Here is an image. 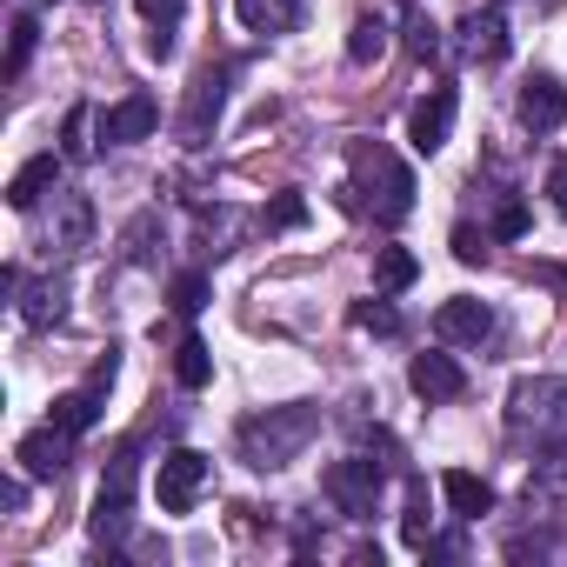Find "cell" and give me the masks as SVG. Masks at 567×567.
Wrapping results in <instances>:
<instances>
[{
	"instance_id": "cell-13",
	"label": "cell",
	"mask_w": 567,
	"mask_h": 567,
	"mask_svg": "<svg viewBox=\"0 0 567 567\" xmlns=\"http://www.w3.org/2000/svg\"><path fill=\"white\" fill-rule=\"evenodd\" d=\"M434 334L441 341H487L494 334V308L487 301H467V295H454V301H441V315H434Z\"/></svg>"
},
{
	"instance_id": "cell-6",
	"label": "cell",
	"mask_w": 567,
	"mask_h": 567,
	"mask_svg": "<svg viewBox=\"0 0 567 567\" xmlns=\"http://www.w3.org/2000/svg\"><path fill=\"white\" fill-rule=\"evenodd\" d=\"M127 507H134V447L114 454V474H107L101 494H94V540H121L127 520H134Z\"/></svg>"
},
{
	"instance_id": "cell-22",
	"label": "cell",
	"mask_w": 567,
	"mask_h": 567,
	"mask_svg": "<svg viewBox=\"0 0 567 567\" xmlns=\"http://www.w3.org/2000/svg\"><path fill=\"white\" fill-rule=\"evenodd\" d=\"M174 381H181V388H207V381H214V354H207L200 334H187V341L174 348Z\"/></svg>"
},
{
	"instance_id": "cell-20",
	"label": "cell",
	"mask_w": 567,
	"mask_h": 567,
	"mask_svg": "<svg viewBox=\"0 0 567 567\" xmlns=\"http://www.w3.org/2000/svg\"><path fill=\"white\" fill-rule=\"evenodd\" d=\"M414 280H421V260L408 247H381L374 254V288L381 295H401V288H414Z\"/></svg>"
},
{
	"instance_id": "cell-33",
	"label": "cell",
	"mask_w": 567,
	"mask_h": 567,
	"mask_svg": "<svg viewBox=\"0 0 567 567\" xmlns=\"http://www.w3.org/2000/svg\"><path fill=\"white\" fill-rule=\"evenodd\" d=\"M134 8L147 14V28H174L181 21V0H134Z\"/></svg>"
},
{
	"instance_id": "cell-14",
	"label": "cell",
	"mask_w": 567,
	"mask_h": 567,
	"mask_svg": "<svg viewBox=\"0 0 567 567\" xmlns=\"http://www.w3.org/2000/svg\"><path fill=\"white\" fill-rule=\"evenodd\" d=\"M520 121H527L534 134H554V127L567 121V87H560L554 74H534V81L520 87Z\"/></svg>"
},
{
	"instance_id": "cell-23",
	"label": "cell",
	"mask_w": 567,
	"mask_h": 567,
	"mask_svg": "<svg viewBox=\"0 0 567 567\" xmlns=\"http://www.w3.org/2000/svg\"><path fill=\"white\" fill-rule=\"evenodd\" d=\"M401 534H408V547H434V514H427V487L421 481H408V514H401Z\"/></svg>"
},
{
	"instance_id": "cell-31",
	"label": "cell",
	"mask_w": 567,
	"mask_h": 567,
	"mask_svg": "<svg viewBox=\"0 0 567 567\" xmlns=\"http://www.w3.org/2000/svg\"><path fill=\"white\" fill-rule=\"evenodd\" d=\"M454 260H461V267H481V260H487V234H474V227L461 220V227H454Z\"/></svg>"
},
{
	"instance_id": "cell-11",
	"label": "cell",
	"mask_w": 567,
	"mask_h": 567,
	"mask_svg": "<svg viewBox=\"0 0 567 567\" xmlns=\"http://www.w3.org/2000/svg\"><path fill=\"white\" fill-rule=\"evenodd\" d=\"M461 54L467 61H507V21L494 14V8H467L461 14Z\"/></svg>"
},
{
	"instance_id": "cell-26",
	"label": "cell",
	"mask_w": 567,
	"mask_h": 567,
	"mask_svg": "<svg viewBox=\"0 0 567 567\" xmlns=\"http://www.w3.org/2000/svg\"><path fill=\"white\" fill-rule=\"evenodd\" d=\"M87 127H94V107H87V101H81V107H68V127H61V154H68V161H81V154L94 147V141H87Z\"/></svg>"
},
{
	"instance_id": "cell-21",
	"label": "cell",
	"mask_w": 567,
	"mask_h": 567,
	"mask_svg": "<svg viewBox=\"0 0 567 567\" xmlns=\"http://www.w3.org/2000/svg\"><path fill=\"white\" fill-rule=\"evenodd\" d=\"M381 54H388V21H381V14H361L354 34H348V61H354V68H374Z\"/></svg>"
},
{
	"instance_id": "cell-30",
	"label": "cell",
	"mask_w": 567,
	"mask_h": 567,
	"mask_svg": "<svg viewBox=\"0 0 567 567\" xmlns=\"http://www.w3.org/2000/svg\"><path fill=\"white\" fill-rule=\"evenodd\" d=\"M174 308H181V315H200V308H207V274H181V280H174Z\"/></svg>"
},
{
	"instance_id": "cell-35",
	"label": "cell",
	"mask_w": 567,
	"mask_h": 567,
	"mask_svg": "<svg viewBox=\"0 0 567 567\" xmlns=\"http://www.w3.org/2000/svg\"><path fill=\"white\" fill-rule=\"evenodd\" d=\"M114 374H121V354H114V348H107V354H101V361H94V381H87V388H114Z\"/></svg>"
},
{
	"instance_id": "cell-9",
	"label": "cell",
	"mask_w": 567,
	"mask_h": 567,
	"mask_svg": "<svg viewBox=\"0 0 567 567\" xmlns=\"http://www.w3.org/2000/svg\"><path fill=\"white\" fill-rule=\"evenodd\" d=\"M68 454H74V434H61L54 421H48V427H34V434L14 447L21 474H34V481H61V474H68Z\"/></svg>"
},
{
	"instance_id": "cell-32",
	"label": "cell",
	"mask_w": 567,
	"mask_h": 567,
	"mask_svg": "<svg viewBox=\"0 0 567 567\" xmlns=\"http://www.w3.org/2000/svg\"><path fill=\"white\" fill-rule=\"evenodd\" d=\"M494 234H501V240H520V234H527V207H520V200H501Z\"/></svg>"
},
{
	"instance_id": "cell-25",
	"label": "cell",
	"mask_w": 567,
	"mask_h": 567,
	"mask_svg": "<svg viewBox=\"0 0 567 567\" xmlns=\"http://www.w3.org/2000/svg\"><path fill=\"white\" fill-rule=\"evenodd\" d=\"M34 41H41V21H34V14H21V21H14V41H8V81H21V68H28Z\"/></svg>"
},
{
	"instance_id": "cell-29",
	"label": "cell",
	"mask_w": 567,
	"mask_h": 567,
	"mask_svg": "<svg viewBox=\"0 0 567 567\" xmlns=\"http://www.w3.org/2000/svg\"><path fill=\"white\" fill-rule=\"evenodd\" d=\"M260 220H267V227H308V200H301V194H280Z\"/></svg>"
},
{
	"instance_id": "cell-8",
	"label": "cell",
	"mask_w": 567,
	"mask_h": 567,
	"mask_svg": "<svg viewBox=\"0 0 567 567\" xmlns=\"http://www.w3.org/2000/svg\"><path fill=\"white\" fill-rule=\"evenodd\" d=\"M154 127H161V101H154V94H127V101H114V107L101 114V141H107V147L147 141Z\"/></svg>"
},
{
	"instance_id": "cell-24",
	"label": "cell",
	"mask_w": 567,
	"mask_h": 567,
	"mask_svg": "<svg viewBox=\"0 0 567 567\" xmlns=\"http://www.w3.org/2000/svg\"><path fill=\"white\" fill-rule=\"evenodd\" d=\"M21 321H28V328H54V321H61V288H54V280L21 301Z\"/></svg>"
},
{
	"instance_id": "cell-17",
	"label": "cell",
	"mask_w": 567,
	"mask_h": 567,
	"mask_svg": "<svg viewBox=\"0 0 567 567\" xmlns=\"http://www.w3.org/2000/svg\"><path fill=\"white\" fill-rule=\"evenodd\" d=\"M234 14L247 34H288L301 21V0H234Z\"/></svg>"
},
{
	"instance_id": "cell-2",
	"label": "cell",
	"mask_w": 567,
	"mask_h": 567,
	"mask_svg": "<svg viewBox=\"0 0 567 567\" xmlns=\"http://www.w3.org/2000/svg\"><path fill=\"white\" fill-rule=\"evenodd\" d=\"M348 167H354V194H368V207H374V220H408L414 214V174L381 147V141H354L348 147Z\"/></svg>"
},
{
	"instance_id": "cell-18",
	"label": "cell",
	"mask_w": 567,
	"mask_h": 567,
	"mask_svg": "<svg viewBox=\"0 0 567 567\" xmlns=\"http://www.w3.org/2000/svg\"><path fill=\"white\" fill-rule=\"evenodd\" d=\"M94 234V207L87 194H61V227H54V254H81Z\"/></svg>"
},
{
	"instance_id": "cell-19",
	"label": "cell",
	"mask_w": 567,
	"mask_h": 567,
	"mask_svg": "<svg viewBox=\"0 0 567 567\" xmlns=\"http://www.w3.org/2000/svg\"><path fill=\"white\" fill-rule=\"evenodd\" d=\"M48 421H54L61 434H74V441H81V434H87V427L101 421V388H74V394H61Z\"/></svg>"
},
{
	"instance_id": "cell-28",
	"label": "cell",
	"mask_w": 567,
	"mask_h": 567,
	"mask_svg": "<svg viewBox=\"0 0 567 567\" xmlns=\"http://www.w3.org/2000/svg\"><path fill=\"white\" fill-rule=\"evenodd\" d=\"M408 54H414V61H434V54H441V28H434L427 14L408 21Z\"/></svg>"
},
{
	"instance_id": "cell-1",
	"label": "cell",
	"mask_w": 567,
	"mask_h": 567,
	"mask_svg": "<svg viewBox=\"0 0 567 567\" xmlns=\"http://www.w3.org/2000/svg\"><path fill=\"white\" fill-rule=\"evenodd\" d=\"M315 434H321V408H267V414L240 421V454H247V467L274 474V467L301 461V447Z\"/></svg>"
},
{
	"instance_id": "cell-15",
	"label": "cell",
	"mask_w": 567,
	"mask_h": 567,
	"mask_svg": "<svg viewBox=\"0 0 567 567\" xmlns=\"http://www.w3.org/2000/svg\"><path fill=\"white\" fill-rule=\"evenodd\" d=\"M54 181H61V154H34V161L8 181V207H14V214H34V207L54 194Z\"/></svg>"
},
{
	"instance_id": "cell-10",
	"label": "cell",
	"mask_w": 567,
	"mask_h": 567,
	"mask_svg": "<svg viewBox=\"0 0 567 567\" xmlns=\"http://www.w3.org/2000/svg\"><path fill=\"white\" fill-rule=\"evenodd\" d=\"M408 388H414L421 401H461V394H467V374H461L454 354H414Z\"/></svg>"
},
{
	"instance_id": "cell-12",
	"label": "cell",
	"mask_w": 567,
	"mask_h": 567,
	"mask_svg": "<svg viewBox=\"0 0 567 567\" xmlns=\"http://www.w3.org/2000/svg\"><path fill=\"white\" fill-rule=\"evenodd\" d=\"M220 101H227V74H214V68H207V74L194 81V94H187V114H181V141H187V147H200V141H207V127L220 121Z\"/></svg>"
},
{
	"instance_id": "cell-27",
	"label": "cell",
	"mask_w": 567,
	"mask_h": 567,
	"mask_svg": "<svg viewBox=\"0 0 567 567\" xmlns=\"http://www.w3.org/2000/svg\"><path fill=\"white\" fill-rule=\"evenodd\" d=\"M354 328H368V334H401V315H394L388 301H354Z\"/></svg>"
},
{
	"instance_id": "cell-34",
	"label": "cell",
	"mask_w": 567,
	"mask_h": 567,
	"mask_svg": "<svg viewBox=\"0 0 567 567\" xmlns=\"http://www.w3.org/2000/svg\"><path fill=\"white\" fill-rule=\"evenodd\" d=\"M547 200H554V214H567V161L547 167Z\"/></svg>"
},
{
	"instance_id": "cell-5",
	"label": "cell",
	"mask_w": 567,
	"mask_h": 567,
	"mask_svg": "<svg viewBox=\"0 0 567 567\" xmlns=\"http://www.w3.org/2000/svg\"><path fill=\"white\" fill-rule=\"evenodd\" d=\"M321 487H328V501H334L348 520H368V514L381 507V467H374V461H334V467L321 474Z\"/></svg>"
},
{
	"instance_id": "cell-16",
	"label": "cell",
	"mask_w": 567,
	"mask_h": 567,
	"mask_svg": "<svg viewBox=\"0 0 567 567\" xmlns=\"http://www.w3.org/2000/svg\"><path fill=\"white\" fill-rule=\"evenodd\" d=\"M441 494H447V507H454L461 520L494 514V487H487L481 474H467V467H447V474H441Z\"/></svg>"
},
{
	"instance_id": "cell-7",
	"label": "cell",
	"mask_w": 567,
	"mask_h": 567,
	"mask_svg": "<svg viewBox=\"0 0 567 567\" xmlns=\"http://www.w3.org/2000/svg\"><path fill=\"white\" fill-rule=\"evenodd\" d=\"M447 134H454V87H434V94L414 101V114H408V147H414V154H441Z\"/></svg>"
},
{
	"instance_id": "cell-4",
	"label": "cell",
	"mask_w": 567,
	"mask_h": 567,
	"mask_svg": "<svg viewBox=\"0 0 567 567\" xmlns=\"http://www.w3.org/2000/svg\"><path fill=\"white\" fill-rule=\"evenodd\" d=\"M207 474H214V461H207V454H194V447L161 454V467H154V494H161V507H167V514H187V507L200 501Z\"/></svg>"
},
{
	"instance_id": "cell-3",
	"label": "cell",
	"mask_w": 567,
	"mask_h": 567,
	"mask_svg": "<svg viewBox=\"0 0 567 567\" xmlns=\"http://www.w3.org/2000/svg\"><path fill=\"white\" fill-rule=\"evenodd\" d=\"M507 427H514V434H534V447H567V381H560V374L514 381V394H507Z\"/></svg>"
}]
</instances>
